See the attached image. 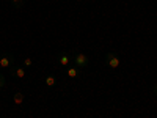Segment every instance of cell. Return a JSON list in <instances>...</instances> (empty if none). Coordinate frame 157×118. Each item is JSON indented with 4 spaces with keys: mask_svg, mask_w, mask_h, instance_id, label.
Here are the masks:
<instances>
[{
    "mask_svg": "<svg viewBox=\"0 0 157 118\" xmlns=\"http://www.w3.org/2000/svg\"><path fill=\"white\" fill-rule=\"evenodd\" d=\"M74 65L80 69V68H86L90 65V57L86 54H83V52H78V54L74 55Z\"/></svg>",
    "mask_w": 157,
    "mask_h": 118,
    "instance_id": "6da1fadb",
    "label": "cell"
},
{
    "mask_svg": "<svg viewBox=\"0 0 157 118\" xmlns=\"http://www.w3.org/2000/svg\"><path fill=\"white\" fill-rule=\"evenodd\" d=\"M105 60H107V65L112 69H118V68H120V65H121L120 57H118L116 54H113V52H109V54L105 55Z\"/></svg>",
    "mask_w": 157,
    "mask_h": 118,
    "instance_id": "7a4b0ae2",
    "label": "cell"
},
{
    "mask_svg": "<svg viewBox=\"0 0 157 118\" xmlns=\"http://www.w3.org/2000/svg\"><path fill=\"white\" fill-rule=\"evenodd\" d=\"M13 61H14V58H13L11 55H2L0 57V68L2 69H8V68H11V65H13Z\"/></svg>",
    "mask_w": 157,
    "mask_h": 118,
    "instance_id": "3957f363",
    "label": "cell"
},
{
    "mask_svg": "<svg viewBox=\"0 0 157 118\" xmlns=\"http://www.w3.org/2000/svg\"><path fill=\"white\" fill-rule=\"evenodd\" d=\"M58 61H60V65H61L63 68H68V66H71V57H69L68 54H64V52L58 55Z\"/></svg>",
    "mask_w": 157,
    "mask_h": 118,
    "instance_id": "277c9868",
    "label": "cell"
},
{
    "mask_svg": "<svg viewBox=\"0 0 157 118\" xmlns=\"http://www.w3.org/2000/svg\"><path fill=\"white\" fill-rule=\"evenodd\" d=\"M11 74L16 76L17 79H24L25 77V68L24 66H11Z\"/></svg>",
    "mask_w": 157,
    "mask_h": 118,
    "instance_id": "5b68a950",
    "label": "cell"
},
{
    "mask_svg": "<svg viewBox=\"0 0 157 118\" xmlns=\"http://www.w3.org/2000/svg\"><path fill=\"white\" fill-rule=\"evenodd\" d=\"M44 84H46V87H49V88L55 87V85H57V79H55V76H52V74L46 76V81H44Z\"/></svg>",
    "mask_w": 157,
    "mask_h": 118,
    "instance_id": "8992f818",
    "label": "cell"
},
{
    "mask_svg": "<svg viewBox=\"0 0 157 118\" xmlns=\"http://www.w3.org/2000/svg\"><path fill=\"white\" fill-rule=\"evenodd\" d=\"M66 74H68V77H71V79H75V77H78V68L75 66H68V71H66Z\"/></svg>",
    "mask_w": 157,
    "mask_h": 118,
    "instance_id": "52a82bcc",
    "label": "cell"
},
{
    "mask_svg": "<svg viewBox=\"0 0 157 118\" xmlns=\"http://www.w3.org/2000/svg\"><path fill=\"white\" fill-rule=\"evenodd\" d=\"M13 101H14L16 106H22V102H24V93H22V91H16Z\"/></svg>",
    "mask_w": 157,
    "mask_h": 118,
    "instance_id": "ba28073f",
    "label": "cell"
},
{
    "mask_svg": "<svg viewBox=\"0 0 157 118\" xmlns=\"http://www.w3.org/2000/svg\"><path fill=\"white\" fill-rule=\"evenodd\" d=\"M24 3H25V0H11V5L14 6L16 10L22 8V6H24Z\"/></svg>",
    "mask_w": 157,
    "mask_h": 118,
    "instance_id": "9c48e42d",
    "label": "cell"
},
{
    "mask_svg": "<svg viewBox=\"0 0 157 118\" xmlns=\"http://www.w3.org/2000/svg\"><path fill=\"white\" fill-rule=\"evenodd\" d=\"M33 65V60L30 58V57H27V58H24V68H30Z\"/></svg>",
    "mask_w": 157,
    "mask_h": 118,
    "instance_id": "30bf717a",
    "label": "cell"
},
{
    "mask_svg": "<svg viewBox=\"0 0 157 118\" xmlns=\"http://www.w3.org/2000/svg\"><path fill=\"white\" fill-rule=\"evenodd\" d=\"M5 85H6V79H5L3 74H0V90L5 88Z\"/></svg>",
    "mask_w": 157,
    "mask_h": 118,
    "instance_id": "8fae6325",
    "label": "cell"
},
{
    "mask_svg": "<svg viewBox=\"0 0 157 118\" xmlns=\"http://www.w3.org/2000/svg\"><path fill=\"white\" fill-rule=\"evenodd\" d=\"M154 90H155V93H157V85H155V88H154Z\"/></svg>",
    "mask_w": 157,
    "mask_h": 118,
    "instance_id": "7c38bea8",
    "label": "cell"
},
{
    "mask_svg": "<svg viewBox=\"0 0 157 118\" xmlns=\"http://www.w3.org/2000/svg\"><path fill=\"white\" fill-rule=\"evenodd\" d=\"M2 55H3V54H2V50H0V57H2Z\"/></svg>",
    "mask_w": 157,
    "mask_h": 118,
    "instance_id": "4fadbf2b",
    "label": "cell"
}]
</instances>
